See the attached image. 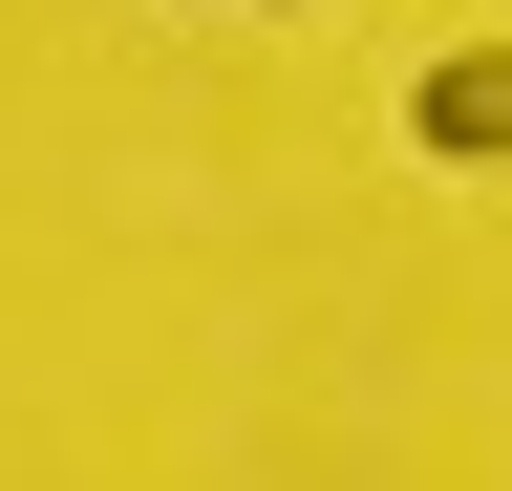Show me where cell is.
Returning <instances> with one entry per match:
<instances>
[{"label":"cell","instance_id":"1","mask_svg":"<svg viewBox=\"0 0 512 491\" xmlns=\"http://www.w3.org/2000/svg\"><path fill=\"white\" fill-rule=\"evenodd\" d=\"M406 129H427L448 171H512V43H448V65L406 86Z\"/></svg>","mask_w":512,"mask_h":491}]
</instances>
